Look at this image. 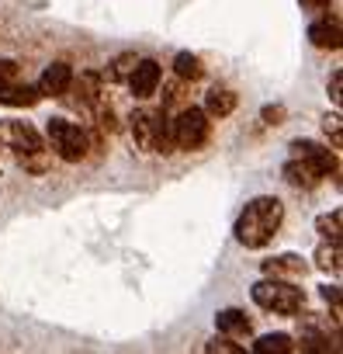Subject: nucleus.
<instances>
[{"instance_id": "nucleus-2", "label": "nucleus", "mask_w": 343, "mask_h": 354, "mask_svg": "<svg viewBox=\"0 0 343 354\" xmlns=\"http://www.w3.org/2000/svg\"><path fill=\"white\" fill-rule=\"evenodd\" d=\"M132 139L142 153H177L174 129L163 108H142L132 115Z\"/></svg>"}, {"instance_id": "nucleus-17", "label": "nucleus", "mask_w": 343, "mask_h": 354, "mask_svg": "<svg viewBox=\"0 0 343 354\" xmlns=\"http://www.w3.org/2000/svg\"><path fill=\"white\" fill-rule=\"evenodd\" d=\"M315 268L326 271V274H340L343 271V254H340V243H322L315 250Z\"/></svg>"}, {"instance_id": "nucleus-11", "label": "nucleus", "mask_w": 343, "mask_h": 354, "mask_svg": "<svg viewBox=\"0 0 343 354\" xmlns=\"http://www.w3.org/2000/svg\"><path fill=\"white\" fill-rule=\"evenodd\" d=\"M305 271H308V264H305L298 254H281V257L264 261V274H267V278H298V274H305Z\"/></svg>"}, {"instance_id": "nucleus-15", "label": "nucleus", "mask_w": 343, "mask_h": 354, "mask_svg": "<svg viewBox=\"0 0 343 354\" xmlns=\"http://www.w3.org/2000/svg\"><path fill=\"white\" fill-rule=\"evenodd\" d=\"M215 326H219V333H229V337H246L250 333V319L239 309H219L215 313Z\"/></svg>"}, {"instance_id": "nucleus-19", "label": "nucleus", "mask_w": 343, "mask_h": 354, "mask_svg": "<svg viewBox=\"0 0 343 354\" xmlns=\"http://www.w3.org/2000/svg\"><path fill=\"white\" fill-rule=\"evenodd\" d=\"M135 63H139V56H135V53H121V56H115V59L108 63L104 77H108L111 84H121V80H128V77H132Z\"/></svg>"}, {"instance_id": "nucleus-3", "label": "nucleus", "mask_w": 343, "mask_h": 354, "mask_svg": "<svg viewBox=\"0 0 343 354\" xmlns=\"http://www.w3.org/2000/svg\"><path fill=\"white\" fill-rule=\"evenodd\" d=\"M250 295H253V302H257L260 309L277 313V316H295V313H302V306H305V292H302V288H295V285L284 281V278H267V274H264V281H257V285L250 288Z\"/></svg>"}, {"instance_id": "nucleus-27", "label": "nucleus", "mask_w": 343, "mask_h": 354, "mask_svg": "<svg viewBox=\"0 0 343 354\" xmlns=\"http://www.w3.org/2000/svg\"><path fill=\"white\" fill-rule=\"evenodd\" d=\"M322 299H326V302L340 313V285H322Z\"/></svg>"}, {"instance_id": "nucleus-6", "label": "nucleus", "mask_w": 343, "mask_h": 354, "mask_svg": "<svg viewBox=\"0 0 343 354\" xmlns=\"http://www.w3.org/2000/svg\"><path fill=\"white\" fill-rule=\"evenodd\" d=\"M0 146L14 149L18 156H39L46 149V139L28 122H0Z\"/></svg>"}, {"instance_id": "nucleus-16", "label": "nucleus", "mask_w": 343, "mask_h": 354, "mask_svg": "<svg viewBox=\"0 0 343 354\" xmlns=\"http://www.w3.org/2000/svg\"><path fill=\"white\" fill-rule=\"evenodd\" d=\"M315 230H319V236H322V240L340 243V240H343V212H340V209H333V212L319 216V219H315Z\"/></svg>"}, {"instance_id": "nucleus-14", "label": "nucleus", "mask_w": 343, "mask_h": 354, "mask_svg": "<svg viewBox=\"0 0 343 354\" xmlns=\"http://www.w3.org/2000/svg\"><path fill=\"white\" fill-rule=\"evenodd\" d=\"M233 111H236V94H233V91L215 87V91L205 94V115H208V118H226V115H233Z\"/></svg>"}, {"instance_id": "nucleus-22", "label": "nucleus", "mask_w": 343, "mask_h": 354, "mask_svg": "<svg viewBox=\"0 0 343 354\" xmlns=\"http://www.w3.org/2000/svg\"><path fill=\"white\" fill-rule=\"evenodd\" d=\"M205 351H208V354H219V351H222V354H243V347H239V344H236L229 333H222V337H212V340L205 344Z\"/></svg>"}, {"instance_id": "nucleus-5", "label": "nucleus", "mask_w": 343, "mask_h": 354, "mask_svg": "<svg viewBox=\"0 0 343 354\" xmlns=\"http://www.w3.org/2000/svg\"><path fill=\"white\" fill-rule=\"evenodd\" d=\"M170 129H174V146L188 149V153L202 149L208 142V136H212V122H208L205 108H195V104H188L174 122H170Z\"/></svg>"}, {"instance_id": "nucleus-24", "label": "nucleus", "mask_w": 343, "mask_h": 354, "mask_svg": "<svg viewBox=\"0 0 343 354\" xmlns=\"http://www.w3.org/2000/svg\"><path fill=\"white\" fill-rule=\"evenodd\" d=\"M284 115H288L284 104H267V108L260 111V118H264L267 125H284Z\"/></svg>"}, {"instance_id": "nucleus-20", "label": "nucleus", "mask_w": 343, "mask_h": 354, "mask_svg": "<svg viewBox=\"0 0 343 354\" xmlns=\"http://www.w3.org/2000/svg\"><path fill=\"white\" fill-rule=\"evenodd\" d=\"M174 73H177V80H198L205 73V66L195 53H177L174 56Z\"/></svg>"}, {"instance_id": "nucleus-9", "label": "nucleus", "mask_w": 343, "mask_h": 354, "mask_svg": "<svg viewBox=\"0 0 343 354\" xmlns=\"http://www.w3.org/2000/svg\"><path fill=\"white\" fill-rule=\"evenodd\" d=\"M70 84H73L70 63H52V66H46V73L39 80V91L52 94V97H63V94H70Z\"/></svg>"}, {"instance_id": "nucleus-4", "label": "nucleus", "mask_w": 343, "mask_h": 354, "mask_svg": "<svg viewBox=\"0 0 343 354\" xmlns=\"http://www.w3.org/2000/svg\"><path fill=\"white\" fill-rule=\"evenodd\" d=\"M46 136H49V146L56 149V156L66 160V163H80V160L90 153V136H87V129H80L77 122L49 118Z\"/></svg>"}, {"instance_id": "nucleus-25", "label": "nucleus", "mask_w": 343, "mask_h": 354, "mask_svg": "<svg viewBox=\"0 0 343 354\" xmlns=\"http://www.w3.org/2000/svg\"><path fill=\"white\" fill-rule=\"evenodd\" d=\"M302 11H312V15H322V11H333V0H298Z\"/></svg>"}, {"instance_id": "nucleus-12", "label": "nucleus", "mask_w": 343, "mask_h": 354, "mask_svg": "<svg viewBox=\"0 0 343 354\" xmlns=\"http://www.w3.org/2000/svg\"><path fill=\"white\" fill-rule=\"evenodd\" d=\"M281 174H284V181H288L291 188H305V192H308V188H315V185L322 181V177H319L308 163H302L298 156H291V160L284 163V170H281Z\"/></svg>"}, {"instance_id": "nucleus-23", "label": "nucleus", "mask_w": 343, "mask_h": 354, "mask_svg": "<svg viewBox=\"0 0 343 354\" xmlns=\"http://www.w3.org/2000/svg\"><path fill=\"white\" fill-rule=\"evenodd\" d=\"M326 91H329V97H333V104H340V101H343V70H333V77H329V84H326Z\"/></svg>"}, {"instance_id": "nucleus-26", "label": "nucleus", "mask_w": 343, "mask_h": 354, "mask_svg": "<svg viewBox=\"0 0 343 354\" xmlns=\"http://www.w3.org/2000/svg\"><path fill=\"white\" fill-rule=\"evenodd\" d=\"M18 77V63L14 59H0V84H8Z\"/></svg>"}, {"instance_id": "nucleus-10", "label": "nucleus", "mask_w": 343, "mask_h": 354, "mask_svg": "<svg viewBox=\"0 0 343 354\" xmlns=\"http://www.w3.org/2000/svg\"><path fill=\"white\" fill-rule=\"evenodd\" d=\"M46 94L39 91V87H32V84H0V104H11V108H32V104H39Z\"/></svg>"}, {"instance_id": "nucleus-8", "label": "nucleus", "mask_w": 343, "mask_h": 354, "mask_svg": "<svg viewBox=\"0 0 343 354\" xmlns=\"http://www.w3.org/2000/svg\"><path fill=\"white\" fill-rule=\"evenodd\" d=\"M159 77H163V70H159L156 59H139L135 70H132V77H128V87H132V94H135L139 101H146V97L156 94Z\"/></svg>"}, {"instance_id": "nucleus-21", "label": "nucleus", "mask_w": 343, "mask_h": 354, "mask_svg": "<svg viewBox=\"0 0 343 354\" xmlns=\"http://www.w3.org/2000/svg\"><path fill=\"white\" fill-rule=\"evenodd\" d=\"M343 118H340V111H333V115H326L322 118V132L326 136H333V149L340 153V146H343V125H340Z\"/></svg>"}, {"instance_id": "nucleus-18", "label": "nucleus", "mask_w": 343, "mask_h": 354, "mask_svg": "<svg viewBox=\"0 0 343 354\" xmlns=\"http://www.w3.org/2000/svg\"><path fill=\"white\" fill-rule=\"evenodd\" d=\"M253 351L257 354H288V351H295V340L288 333H264V337H257Z\"/></svg>"}, {"instance_id": "nucleus-1", "label": "nucleus", "mask_w": 343, "mask_h": 354, "mask_svg": "<svg viewBox=\"0 0 343 354\" xmlns=\"http://www.w3.org/2000/svg\"><path fill=\"white\" fill-rule=\"evenodd\" d=\"M281 223H284V202L274 198V195H257V198H250L246 209L239 212L233 233H236V243H239V247L260 250V247H267V243L277 236Z\"/></svg>"}, {"instance_id": "nucleus-7", "label": "nucleus", "mask_w": 343, "mask_h": 354, "mask_svg": "<svg viewBox=\"0 0 343 354\" xmlns=\"http://www.w3.org/2000/svg\"><path fill=\"white\" fill-rule=\"evenodd\" d=\"M291 156H298L302 163H308L319 177H336L340 174V160H336V149H326V146H319V142H312V139H295L291 142Z\"/></svg>"}, {"instance_id": "nucleus-13", "label": "nucleus", "mask_w": 343, "mask_h": 354, "mask_svg": "<svg viewBox=\"0 0 343 354\" xmlns=\"http://www.w3.org/2000/svg\"><path fill=\"white\" fill-rule=\"evenodd\" d=\"M308 42L315 49H340L343 46L340 21H315V25H308Z\"/></svg>"}]
</instances>
